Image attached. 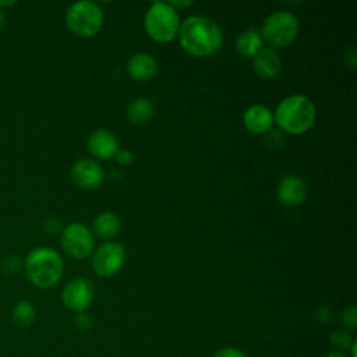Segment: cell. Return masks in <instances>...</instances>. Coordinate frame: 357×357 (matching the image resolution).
I'll return each instance as SVG.
<instances>
[{
  "mask_svg": "<svg viewBox=\"0 0 357 357\" xmlns=\"http://www.w3.org/2000/svg\"><path fill=\"white\" fill-rule=\"evenodd\" d=\"M180 46L194 57H209L215 54L223 43L220 26L204 15L187 17L178 28Z\"/></svg>",
  "mask_w": 357,
  "mask_h": 357,
  "instance_id": "6da1fadb",
  "label": "cell"
},
{
  "mask_svg": "<svg viewBox=\"0 0 357 357\" xmlns=\"http://www.w3.org/2000/svg\"><path fill=\"white\" fill-rule=\"evenodd\" d=\"M317 117L314 102L305 95H290L278 105L273 121L284 132L298 135L308 131Z\"/></svg>",
  "mask_w": 357,
  "mask_h": 357,
  "instance_id": "7a4b0ae2",
  "label": "cell"
},
{
  "mask_svg": "<svg viewBox=\"0 0 357 357\" xmlns=\"http://www.w3.org/2000/svg\"><path fill=\"white\" fill-rule=\"evenodd\" d=\"M29 282L39 289H50L63 276V259L57 251L46 247L32 250L24 264Z\"/></svg>",
  "mask_w": 357,
  "mask_h": 357,
  "instance_id": "3957f363",
  "label": "cell"
},
{
  "mask_svg": "<svg viewBox=\"0 0 357 357\" xmlns=\"http://www.w3.org/2000/svg\"><path fill=\"white\" fill-rule=\"evenodd\" d=\"M180 24L178 13L166 1H153L144 18L146 33L159 43L173 40L178 33Z\"/></svg>",
  "mask_w": 357,
  "mask_h": 357,
  "instance_id": "277c9868",
  "label": "cell"
},
{
  "mask_svg": "<svg viewBox=\"0 0 357 357\" xmlns=\"http://www.w3.org/2000/svg\"><path fill=\"white\" fill-rule=\"evenodd\" d=\"M103 11L102 8L88 0L73 3L66 13V24L68 29L82 38L95 36L103 26Z\"/></svg>",
  "mask_w": 357,
  "mask_h": 357,
  "instance_id": "5b68a950",
  "label": "cell"
},
{
  "mask_svg": "<svg viewBox=\"0 0 357 357\" xmlns=\"http://www.w3.org/2000/svg\"><path fill=\"white\" fill-rule=\"evenodd\" d=\"M298 29L300 24L293 13L278 10L266 17L259 33L272 47H286L297 38Z\"/></svg>",
  "mask_w": 357,
  "mask_h": 357,
  "instance_id": "8992f818",
  "label": "cell"
},
{
  "mask_svg": "<svg viewBox=\"0 0 357 357\" xmlns=\"http://www.w3.org/2000/svg\"><path fill=\"white\" fill-rule=\"evenodd\" d=\"M60 245L73 259H85L93 250L95 238L85 225L73 222L61 230Z\"/></svg>",
  "mask_w": 357,
  "mask_h": 357,
  "instance_id": "52a82bcc",
  "label": "cell"
},
{
  "mask_svg": "<svg viewBox=\"0 0 357 357\" xmlns=\"http://www.w3.org/2000/svg\"><path fill=\"white\" fill-rule=\"evenodd\" d=\"M124 261V247L120 243L107 241L96 248L92 257V268L98 276L110 278L114 276L123 268Z\"/></svg>",
  "mask_w": 357,
  "mask_h": 357,
  "instance_id": "ba28073f",
  "label": "cell"
},
{
  "mask_svg": "<svg viewBox=\"0 0 357 357\" xmlns=\"http://www.w3.org/2000/svg\"><path fill=\"white\" fill-rule=\"evenodd\" d=\"M93 284L86 278H74L63 289L61 301L63 304L77 314L84 312L92 303Z\"/></svg>",
  "mask_w": 357,
  "mask_h": 357,
  "instance_id": "9c48e42d",
  "label": "cell"
},
{
  "mask_svg": "<svg viewBox=\"0 0 357 357\" xmlns=\"http://www.w3.org/2000/svg\"><path fill=\"white\" fill-rule=\"evenodd\" d=\"M105 178L103 169L92 159H79L71 167V180L84 190L98 188Z\"/></svg>",
  "mask_w": 357,
  "mask_h": 357,
  "instance_id": "30bf717a",
  "label": "cell"
},
{
  "mask_svg": "<svg viewBox=\"0 0 357 357\" xmlns=\"http://www.w3.org/2000/svg\"><path fill=\"white\" fill-rule=\"evenodd\" d=\"M276 197L280 204L287 206H296L304 202L307 197L305 181L294 174L284 176L276 188Z\"/></svg>",
  "mask_w": 357,
  "mask_h": 357,
  "instance_id": "8fae6325",
  "label": "cell"
},
{
  "mask_svg": "<svg viewBox=\"0 0 357 357\" xmlns=\"http://www.w3.org/2000/svg\"><path fill=\"white\" fill-rule=\"evenodd\" d=\"M88 151L100 160H107L114 158L119 151V142L113 132L105 128H98L92 131L88 137Z\"/></svg>",
  "mask_w": 357,
  "mask_h": 357,
  "instance_id": "7c38bea8",
  "label": "cell"
},
{
  "mask_svg": "<svg viewBox=\"0 0 357 357\" xmlns=\"http://www.w3.org/2000/svg\"><path fill=\"white\" fill-rule=\"evenodd\" d=\"M127 73L135 81H149L158 73V63L153 56L145 52L134 53L127 61Z\"/></svg>",
  "mask_w": 357,
  "mask_h": 357,
  "instance_id": "4fadbf2b",
  "label": "cell"
},
{
  "mask_svg": "<svg viewBox=\"0 0 357 357\" xmlns=\"http://www.w3.org/2000/svg\"><path fill=\"white\" fill-rule=\"evenodd\" d=\"M245 128L254 134H265L272 128L273 114L265 105H252L243 114Z\"/></svg>",
  "mask_w": 357,
  "mask_h": 357,
  "instance_id": "5bb4252c",
  "label": "cell"
},
{
  "mask_svg": "<svg viewBox=\"0 0 357 357\" xmlns=\"http://www.w3.org/2000/svg\"><path fill=\"white\" fill-rule=\"evenodd\" d=\"M252 66L255 73L264 79H272L279 75L282 70V59L269 47H262L254 57Z\"/></svg>",
  "mask_w": 357,
  "mask_h": 357,
  "instance_id": "9a60e30c",
  "label": "cell"
},
{
  "mask_svg": "<svg viewBox=\"0 0 357 357\" xmlns=\"http://www.w3.org/2000/svg\"><path fill=\"white\" fill-rule=\"evenodd\" d=\"M121 229L120 218L114 212H102L93 220V231L100 238L109 240L119 234Z\"/></svg>",
  "mask_w": 357,
  "mask_h": 357,
  "instance_id": "2e32d148",
  "label": "cell"
},
{
  "mask_svg": "<svg viewBox=\"0 0 357 357\" xmlns=\"http://www.w3.org/2000/svg\"><path fill=\"white\" fill-rule=\"evenodd\" d=\"M127 119L132 124H145L155 114V105L148 98H137L127 106Z\"/></svg>",
  "mask_w": 357,
  "mask_h": 357,
  "instance_id": "e0dca14e",
  "label": "cell"
},
{
  "mask_svg": "<svg viewBox=\"0 0 357 357\" xmlns=\"http://www.w3.org/2000/svg\"><path fill=\"white\" fill-rule=\"evenodd\" d=\"M262 36L257 29H247L241 32L236 40V50L244 57H254L264 46Z\"/></svg>",
  "mask_w": 357,
  "mask_h": 357,
  "instance_id": "ac0fdd59",
  "label": "cell"
},
{
  "mask_svg": "<svg viewBox=\"0 0 357 357\" xmlns=\"http://www.w3.org/2000/svg\"><path fill=\"white\" fill-rule=\"evenodd\" d=\"M35 318H36V310L31 301L22 300V301L17 303L15 307L13 308L11 319H13V324L18 328L24 329V328L31 326L33 324Z\"/></svg>",
  "mask_w": 357,
  "mask_h": 357,
  "instance_id": "d6986e66",
  "label": "cell"
},
{
  "mask_svg": "<svg viewBox=\"0 0 357 357\" xmlns=\"http://www.w3.org/2000/svg\"><path fill=\"white\" fill-rule=\"evenodd\" d=\"M331 344L339 350H347L351 347L353 344V339L350 336L349 332H346L344 329H339V331H335L331 333Z\"/></svg>",
  "mask_w": 357,
  "mask_h": 357,
  "instance_id": "ffe728a7",
  "label": "cell"
},
{
  "mask_svg": "<svg viewBox=\"0 0 357 357\" xmlns=\"http://www.w3.org/2000/svg\"><path fill=\"white\" fill-rule=\"evenodd\" d=\"M264 142L268 148H280L282 144H283V137H282V132L278 131V130H269L264 134Z\"/></svg>",
  "mask_w": 357,
  "mask_h": 357,
  "instance_id": "44dd1931",
  "label": "cell"
},
{
  "mask_svg": "<svg viewBox=\"0 0 357 357\" xmlns=\"http://www.w3.org/2000/svg\"><path fill=\"white\" fill-rule=\"evenodd\" d=\"M342 322L346 328H350V329H354L357 326V310L354 305H351L343 311Z\"/></svg>",
  "mask_w": 357,
  "mask_h": 357,
  "instance_id": "7402d4cb",
  "label": "cell"
},
{
  "mask_svg": "<svg viewBox=\"0 0 357 357\" xmlns=\"http://www.w3.org/2000/svg\"><path fill=\"white\" fill-rule=\"evenodd\" d=\"M74 324H75V326H77L78 329L86 331V329H89V328L92 326V319H91V317L86 315L85 312H79V314H77V317H75V319H74Z\"/></svg>",
  "mask_w": 357,
  "mask_h": 357,
  "instance_id": "603a6c76",
  "label": "cell"
},
{
  "mask_svg": "<svg viewBox=\"0 0 357 357\" xmlns=\"http://www.w3.org/2000/svg\"><path fill=\"white\" fill-rule=\"evenodd\" d=\"M114 159H116V162H117L119 165L127 166V165H130V163L132 162L134 156H132V153H131L128 149H119V151L116 152V155H114Z\"/></svg>",
  "mask_w": 357,
  "mask_h": 357,
  "instance_id": "cb8c5ba5",
  "label": "cell"
},
{
  "mask_svg": "<svg viewBox=\"0 0 357 357\" xmlns=\"http://www.w3.org/2000/svg\"><path fill=\"white\" fill-rule=\"evenodd\" d=\"M212 357H245L244 353L236 347H223L218 350Z\"/></svg>",
  "mask_w": 357,
  "mask_h": 357,
  "instance_id": "d4e9b609",
  "label": "cell"
},
{
  "mask_svg": "<svg viewBox=\"0 0 357 357\" xmlns=\"http://www.w3.org/2000/svg\"><path fill=\"white\" fill-rule=\"evenodd\" d=\"M4 266H6L4 271H6L7 273H14V272L20 271L21 264H20L18 258H15V257H8V258L4 259Z\"/></svg>",
  "mask_w": 357,
  "mask_h": 357,
  "instance_id": "484cf974",
  "label": "cell"
},
{
  "mask_svg": "<svg viewBox=\"0 0 357 357\" xmlns=\"http://www.w3.org/2000/svg\"><path fill=\"white\" fill-rule=\"evenodd\" d=\"M170 7H173L176 11H177V8H184V7H190V6H192V1L191 0H185V1H181V0H178V1H166Z\"/></svg>",
  "mask_w": 357,
  "mask_h": 357,
  "instance_id": "4316f807",
  "label": "cell"
},
{
  "mask_svg": "<svg viewBox=\"0 0 357 357\" xmlns=\"http://www.w3.org/2000/svg\"><path fill=\"white\" fill-rule=\"evenodd\" d=\"M45 229L49 233H56L57 229H59V222L56 219H47L46 223H45Z\"/></svg>",
  "mask_w": 357,
  "mask_h": 357,
  "instance_id": "83f0119b",
  "label": "cell"
},
{
  "mask_svg": "<svg viewBox=\"0 0 357 357\" xmlns=\"http://www.w3.org/2000/svg\"><path fill=\"white\" fill-rule=\"evenodd\" d=\"M324 357H346V354L339 353V351H329V353L325 354Z\"/></svg>",
  "mask_w": 357,
  "mask_h": 357,
  "instance_id": "f1b7e54d",
  "label": "cell"
},
{
  "mask_svg": "<svg viewBox=\"0 0 357 357\" xmlns=\"http://www.w3.org/2000/svg\"><path fill=\"white\" fill-rule=\"evenodd\" d=\"M350 349H351V354H353V357H357V351H356V350H357V344H356V342H353V344H351V347H350Z\"/></svg>",
  "mask_w": 357,
  "mask_h": 357,
  "instance_id": "f546056e",
  "label": "cell"
},
{
  "mask_svg": "<svg viewBox=\"0 0 357 357\" xmlns=\"http://www.w3.org/2000/svg\"><path fill=\"white\" fill-rule=\"evenodd\" d=\"M3 22H4V13L0 10V26L3 25Z\"/></svg>",
  "mask_w": 357,
  "mask_h": 357,
  "instance_id": "4dcf8cb0",
  "label": "cell"
}]
</instances>
